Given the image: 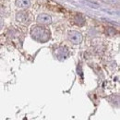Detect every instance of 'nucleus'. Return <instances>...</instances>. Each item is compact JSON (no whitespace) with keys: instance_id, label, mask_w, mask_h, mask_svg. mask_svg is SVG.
Listing matches in <instances>:
<instances>
[{"instance_id":"1","label":"nucleus","mask_w":120,"mask_h":120,"mask_svg":"<svg viewBox=\"0 0 120 120\" xmlns=\"http://www.w3.org/2000/svg\"><path fill=\"white\" fill-rule=\"evenodd\" d=\"M32 38L39 42H46L50 38V32L45 28L42 27H36L31 30Z\"/></svg>"},{"instance_id":"2","label":"nucleus","mask_w":120,"mask_h":120,"mask_svg":"<svg viewBox=\"0 0 120 120\" xmlns=\"http://www.w3.org/2000/svg\"><path fill=\"white\" fill-rule=\"evenodd\" d=\"M68 39L73 44L78 45V44H79L82 41V36H81L80 33H79L77 31H71V32L68 33Z\"/></svg>"},{"instance_id":"4","label":"nucleus","mask_w":120,"mask_h":120,"mask_svg":"<svg viewBox=\"0 0 120 120\" xmlns=\"http://www.w3.org/2000/svg\"><path fill=\"white\" fill-rule=\"evenodd\" d=\"M18 5L20 7H27L29 6V0H19L18 1Z\"/></svg>"},{"instance_id":"3","label":"nucleus","mask_w":120,"mask_h":120,"mask_svg":"<svg viewBox=\"0 0 120 120\" xmlns=\"http://www.w3.org/2000/svg\"><path fill=\"white\" fill-rule=\"evenodd\" d=\"M38 21L42 24H48L51 22V18L47 15H42L38 18Z\"/></svg>"}]
</instances>
